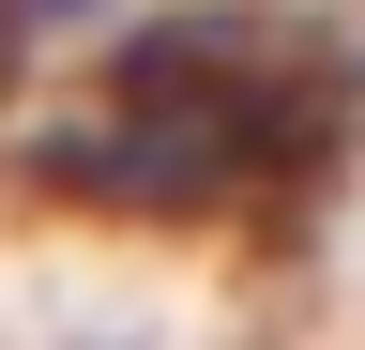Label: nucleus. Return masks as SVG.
Segmentation results:
<instances>
[{"instance_id":"nucleus-1","label":"nucleus","mask_w":365,"mask_h":350,"mask_svg":"<svg viewBox=\"0 0 365 350\" xmlns=\"http://www.w3.org/2000/svg\"><path fill=\"white\" fill-rule=\"evenodd\" d=\"M350 122V61L289 0H137L76 76L16 92L0 198L122 244H228L335 183Z\"/></svg>"},{"instance_id":"nucleus-2","label":"nucleus","mask_w":365,"mask_h":350,"mask_svg":"<svg viewBox=\"0 0 365 350\" xmlns=\"http://www.w3.org/2000/svg\"><path fill=\"white\" fill-rule=\"evenodd\" d=\"M137 0H0V76H46V61H91Z\"/></svg>"}]
</instances>
